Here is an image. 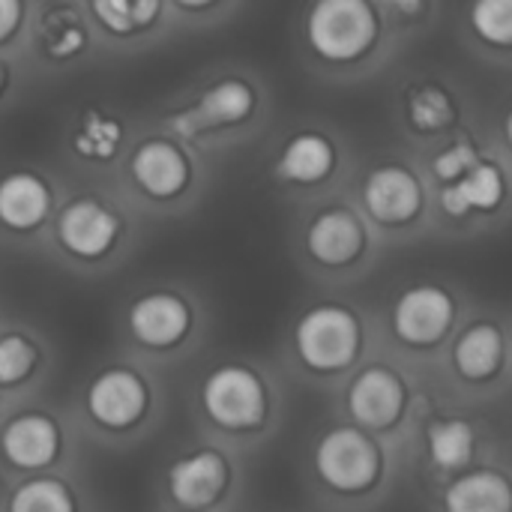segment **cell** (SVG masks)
I'll return each mask as SVG.
<instances>
[{
  "label": "cell",
  "mask_w": 512,
  "mask_h": 512,
  "mask_svg": "<svg viewBox=\"0 0 512 512\" xmlns=\"http://www.w3.org/2000/svg\"><path fill=\"white\" fill-rule=\"evenodd\" d=\"M9 512H72V498L54 480H33L12 495Z\"/></svg>",
  "instance_id": "7402d4cb"
},
{
  "label": "cell",
  "mask_w": 512,
  "mask_h": 512,
  "mask_svg": "<svg viewBox=\"0 0 512 512\" xmlns=\"http://www.w3.org/2000/svg\"><path fill=\"white\" fill-rule=\"evenodd\" d=\"M363 246V231L351 213L333 210L312 222L309 228V252L324 264H345Z\"/></svg>",
  "instance_id": "9a60e30c"
},
{
  "label": "cell",
  "mask_w": 512,
  "mask_h": 512,
  "mask_svg": "<svg viewBox=\"0 0 512 512\" xmlns=\"http://www.w3.org/2000/svg\"><path fill=\"white\" fill-rule=\"evenodd\" d=\"M450 321H453L450 297L441 288H429V285L408 291L396 303V312H393L396 333L414 345H429V342L441 339L444 330L450 327Z\"/></svg>",
  "instance_id": "5b68a950"
},
{
  "label": "cell",
  "mask_w": 512,
  "mask_h": 512,
  "mask_svg": "<svg viewBox=\"0 0 512 512\" xmlns=\"http://www.w3.org/2000/svg\"><path fill=\"white\" fill-rule=\"evenodd\" d=\"M474 450V432L462 420H444L429 426V453L432 462L444 471H456L471 459Z\"/></svg>",
  "instance_id": "44dd1931"
},
{
  "label": "cell",
  "mask_w": 512,
  "mask_h": 512,
  "mask_svg": "<svg viewBox=\"0 0 512 512\" xmlns=\"http://www.w3.org/2000/svg\"><path fill=\"white\" fill-rule=\"evenodd\" d=\"M132 174L150 195H174L186 183V159L165 141H150L132 156Z\"/></svg>",
  "instance_id": "5bb4252c"
},
{
  "label": "cell",
  "mask_w": 512,
  "mask_h": 512,
  "mask_svg": "<svg viewBox=\"0 0 512 512\" xmlns=\"http://www.w3.org/2000/svg\"><path fill=\"white\" fill-rule=\"evenodd\" d=\"M474 27L480 36L507 45L512 39V3L510 0H480L474 6Z\"/></svg>",
  "instance_id": "484cf974"
},
{
  "label": "cell",
  "mask_w": 512,
  "mask_h": 512,
  "mask_svg": "<svg viewBox=\"0 0 512 512\" xmlns=\"http://www.w3.org/2000/svg\"><path fill=\"white\" fill-rule=\"evenodd\" d=\"M129 327H132L138 342L153 345V348H165V345H174L186 333L189 312L171 294H150L132 306Z\"/></svg>",
  "instance_id": "30bf717a"
},
{
  "label": "cell",
  "mask_w": 512,
  "mask_h": 512,
  "mask_svg": "<svg viewBox=\"0 0 512 512\" xmlns=\"http://www.w3.org/2000/svg\"><path fill=\"white\" fill-rule=\"evenodd\" d=\"M171 495L186 507H204L216 501L225 486V465L216 453H195L177 462L168 474Z\"/></svg>",
  "instance_id": "4fadbf2b"
},
{
  "label": "cell",
  "mask_w": 512,
  "mask_h": 512,
  "mask_svg": "<svg viewBox=\"0 0 512 512\" xmlns=\"http://www.w3.org/2000/svg\"><path fill=\"white\" fill-rule=\"evenodd\" d=\"M57 234L69 252L81 258H96L111 246L117 234V219L96 201H75L63 210Z\"/></svg>",
  "instance_id": "52a82bcc"
},
{
  "label": "cell",
  "mask_w": 512,
  "mask_h": 512,
  "mask_svg": "<svg viewBox=\"0 0 512 512\" xmlns=\"http://www.w3.org/2000/svg\"><path fill=\"white\" fill-rule=\"evenodd\" d=\"M501 363V333L489 324L471 327L456 345V366L465 378H486Z\"/></svg>",
  "instance_id": "ffe728a7"
},
{
  "label": "cell",
  "mask_w": 512,
  "mask_h": 512,
  "mask_svg": "<svg viewBox=\"0 0 512 512\" xmlns=\"http://www.w3.org/2000/svg\"><path fill=\"white\" fill-rule=\"evenodd\" d=\"M444 507L447 512H510V486L498 474L477 471L447 489Z\"/></svg>",
  "instance_id": "ac0fdd59"
},
{
  "label": "cell",
  "mask_w": 512,
  "mask_h": 512,
  "mask_svg": "<svg viewBox=\"0 0 512 512\" xmlns=\"http://www.w3.org/2000/svg\"><path fill=\"white\" fill-rule=\"evenodd\" d=\"M348 405H351V414L357 423H363L369 429H381L399 417L402 384L387 369H369L354 381V387L348 393Z\"/></svg>",
  "instance_id": "9c48e42d"
},
{
  "label": "cell",
  "mask_w": 512,
  "mask_h": 512,
  "mask_svg": "<svg viewBox=\"0 0 512 512\" xmlns=\"http://www.w3.org/2000/svg\"><path fill=\"white\" fill-rule=\"evenodd\" d=\"M504 195V180H501V171L495 165H474L471 171H465L453 186L444 189L441 195V204L447 213L453 216H465L468 210H486V207H495Z\"/></svg>",
  "instance_id": "2e32d148"
},
{
  "label": "cell",
  "mask_w": 512,
  "mask_h": 512,
  "mask_svg": "<svg viewBox=\"0 0 512 512\" xmlns=\"http://www.w3.org/2000/svg\"><path fill=\"white\" fill-rule=\"evenodd\" d=\"M408 111H411V123H414L417 129H426V132L447 126L450 117H453V108H450L447 93H444V90H435V87L417 90V93L411 96V102H408Z\"/></svg>",
  "instance_id": "d4e9b609"
},
{
  "label": "cell",
  "mask_w": 512,
  "mask_h": 512,
  "mask_svg": "<svg viewBox=\"0 0 512 512\" xmlns=\"http://www.w3.org/2000/svg\"><path fill=\"white\" fill-rule=\"evenodd\" d=\"M360 345V327L351 312L336 306L312 309L297 327L300 357L312 369H339L354 360Z\"/></svg>",
  "instance_id": "7a4b0ae2"
},
{
  "label": "cell",
  "mask_w": 512,
  "mask_h": 512,
  "mask_svg": "<svg viewBox=\"0 0 512 512\" xmlns=\"http://www.w3.org/2000/svg\"><path fill=\"white\" fill-rule=\"evenodd\" d=\"M249 108H252V90L243 81H222V84L210 87L195 108L177 114L174 129L180 135H195L210 126L237 123L243 114H249Z\"/></svg>",
  "instance_id": "ba28073f"
},
{
  "label": "cell",
  "mask_w": 512,
  "mask_h": 512,
  "mask_svg": "<svg viewBox=\"0 0 512 512\" xmlns=\"http://www.w3.org/2000/svg\"><path fill=\"white\" fill-rule=\"evenodd\" d=\"M330 168H333V150L321 135H297L294 141H288L279 159V174L297 183H315L327 177Z\"/></svg>",
  "instance_id": "d6986e66"
},
{
  "label": "cell",
  "mask_w": 512,
  "mask_h": 512,
  "mask_svg": "<svg viewBox=\"0 0 512 512\" xmlns=\"http://www.w3.org/2000/svg\"><path fill=\"white\" fill-rule=\"evenodd\" d=\"M18 15H21V6L15 0H0V39L15 30Z\"/></svg>",
  "instance_id": "f1b7e54d"
},
{
  "label": "cell",
  "mask_w": 512,
  "mask_h": 512,
  "mask_svg": "<svg viewBox=\"0 0 512 512\" xmlns=\"http://www.w3.org/2000/svg\"><path fill=\"white\" fill-rule=\"evenodd\" d=\"M318 471L321 477L342 492L366 489L378 474L375 444L354 429H336L318 444Z\"/></svg>",
  "instance_id": "277c9868"
},
{
  "label": "cell",
  "mask_w": 512,
  "mask_h": 512,
  "mask_svg": "<svg viewBox=\"0 0 512 512\" xmlns=\"http://www.w3.org/2000/svg\"><path fill=\"white\" fill-rule=\"evenodd\" d=\"M93 12H96L99 21H105L111 30L126 33V30H132V27L147 24V21L159 12V3H156V0H135V3H126V0H96V3H93Z\"/></svg>",
  "instance_id": "603a6c76"
},
{
  "label": "cell",
  "mask_w": 512,
  "mask_h": 512,
  "mask_svg": "<svg viewBox=\"0 0 512 512\" xmlns=\"http://www.w3.org/2000/svg\"><path fill=\"white\" fill-rule=\"evenodd\" d=\"M366 207L381 222H405L420 207V186L405 168H378L366 180Z\"/></svg>",
  "instance_id": "8fae6325"
},
{
  "label": "cell",
  "mask_w": 512,
  "mask_h": 512,
  "mask_svg": "<svg viewBox=\"0 0 512 512\" xmlns=\"http://www.w3.org/2000/svg\"><path fill=\"white\" fill-rule=\"evenodd\" d=\"M33 360H36V354L21 336H3L0 339V381L3 384L21 381L30 372Z\"/></svg>",
  "instance_id": "4316f807"
},
{
  "label": "cell",
  "mask_w": 512,
  "mask_h": 512,
  "mask_svg": "<svg viewBox=\"0 0 512 512\" xmlns=\"http://www.w3.org/2000/svg\"><path fill=\"white\" fill-rule=\"evenodd\" d=\"M3 453L18 468H42L57 453V429L39 414H24L3 429Z\"/></svg>",
  "instance_id": "7c38bea8"
},
{
  "label": "cell",
  "mask_w": 512,
  "mask_h": 512,
  "mask_svg": "<svg viewBox=\"0 0 512 512\" xmlns=\"http://www.w3.org/2000/svg\"><path fill=\"white\" fill-rule=\"evenodd\" d=\"M117 141H120V126L96 111H90L81 123V132L75 135V147L78 153L84 156H96V159H105L117 150Z\"/></svg>",
  "instance_id": "cb8c5ba5"
},
{
  "label": "cell",
  "mask_w": 512,
  "mask_h": 512,
  "mask_svg": "<svg viewBox=\"0 0 512 512\" xmlns=\"http://www.w3.org/2000/svg\"><path fill=\"white\" fill-rule=\"evenodd\" d=\"M144 402H147L144 384L132 372H123V369L99 375L90 384V393H87L90 414L99 423L114 426V429L135 423L141 417V411H144Z\"/></svg>",
  "instance_id": "8992f818"
},
{
  "label": "cell",
  "mask_w": 512,
  "mask_h": 512,
  "mask_svg": "<svg viewBox=\"0 0 512 512\" xmlns=\"http://www.w3.org/2000/svg\"><path fill=\"white\" fill-rule=\"evenodd\" d=\"M204 408L219 426L249 429L258 426L264 417V390L252 372L240 366H225L207 378Z\"/></svg>",
  "instance_id": "3957f363"
},
{
  "label": "cell",
  "mask_w": 512,
  "mask_h": 512,
  "mask_svg": "<svg viewBox=\"0 0 512 512\" xmlns=\"http://www.w3.org/2000/svg\"><path fill=\"white\" fill-rule=\"evenodd\" d=\"M81 45H84V36H81L78 30H66L60 39L51 42V51H54V54H72V51H78Z\"/></svg>",
  "instance_id": "f546056e"
},
{
  "label": "cell",
  "mask_w": 512,
  "mask_h": 512,
  "mask_svg": "<svg viewBox=\"0 0 512 512\" xmlns=\"http://www.w3.org/2000/svg\"><path fill=\"white\" fill-rule=\"evenodd\" d=\"M48 210V189L33 174H9L0 180V222L9 228H30Z\"/></svg>",
  "instance_id": "e0dca14e"
},
{
  "label": "cell",
  "mask_w": 512,
  "mask_h": 512,
  "mask_svg": "<svg viewBox=\"0 0 512 512\" xmlns=\"http://www.w3.org/2000/svg\"><path fill=\"white\" fill-rule=\"evenodd\" d=\"M474 165H477V153L468 144H456V147L444 150L441 156H435V174L444 180H459Z\"/></svg>",
  "instance_id": "83f0119b"
},
{
  "label": "cell",
  "mask_w": 512,
  "mask_h": 512,
  "mask_svg": "<svg viewBox=\"0 0 512 512\" xmlns=\"http://www.w3.org/2000/svg\"><path fill=\"white\" fill-rule=\"evenodd\" d=\"M309 39L330 60L357 57L375 39V15L363 0H321L309 15Z\"/></svg>",
  "instance_id": "6da1fadb"
}]
</instances>
